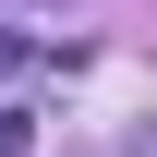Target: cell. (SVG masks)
<instances>
[{
    "label": "cell",
    "instance_id": "cell-1",
    "mask_svg": "<svg viewBox=\"0 0 157 157\" xmlns=\"http://www.w3.org/2000/svg\"><path fill=\"white\" fill-rule=\"evenodd\" d=\"M0 157H36V121L24 109H0Z\"/></svg>",
    "mask_w": 157,
    "mask_h": 157
}]
</instances>
